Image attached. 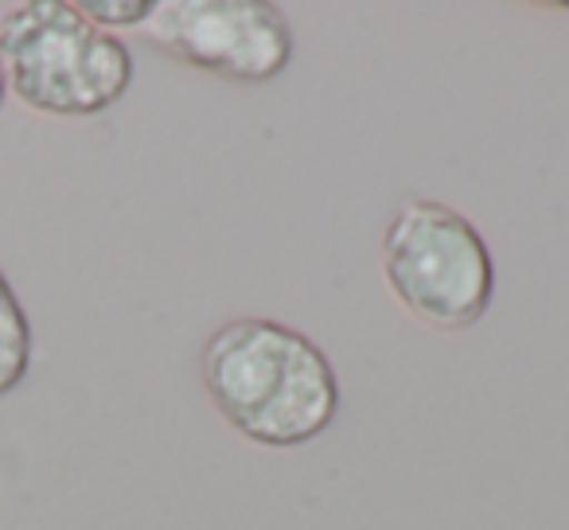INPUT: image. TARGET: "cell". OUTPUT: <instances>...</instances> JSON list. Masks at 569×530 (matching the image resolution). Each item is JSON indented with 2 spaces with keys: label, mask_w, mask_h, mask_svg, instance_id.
<instances>
[{
  "label": "cell",
  "mask_w": 569,
  "mask_h": 530,
  "mask_svg": "<svg viewBox=\"0 0 569 530\" xmlns=\"http://www.w3.org/2000/svg\"><path fill=\"white\" fill-rule=\"evenodd\" d=\"M199 382L222 426L261 449L317 441L340 413V379L325 348L269 317L214 328L199 351Z\"/></svg>",
  "instance_id": "obj_1"
},
{
  "label": "cell",
  "mask_w": 569,
  "mask_h": 530,
  "mask_svg": "<svg viewBox=\"0 0 569 530\" xmlns=\"http://www.w3.org/2000/svg\"><path fill=\"white\" fill-rule=\"evenodd\" d=\"M4 90L43 118H102L133 87V51L71 0H24L0 17Z\"/></svg>",
  "instance_id": "obj_2"
},
{
  "label": "cell",
  "mask_w": 569,
  "mask_h": 530,
  "mask_svg": "<svg viewBox=\"0 0 569 530\" xmlns=\"http://www.w3.org/2000/svg\"><path fill=\"white\" fill-rule=\"evenodd\" d=\"M379 261L398 309L433 332H468L496 301L488 238L441 199H402L382 230Z\"/></svg>",
  "instance_id": "obj_3"
},
{
  "label": "cell",
  "mask_w": 569,
  "mask_h": 530,
  "mask_svg": "<svg viewBox=\"0 0 569 530\" xmlns=\"http://www.w3.org/2000/svg\"><path fill=\"white\" fill-rule=\"evenodd\" d=\"M144 43L234 87L277 82L297 56L293 24L269 0H157Z\"/></svg>",
  "instance_id": "obj_4"
},
{
  "label": "cell",
  "mask_w": 569,
  "mask_h": 530,
  "mask_svg": "<svg viewBox=\"0 0 569 530\" xmlns=\"http://www.w3.org/2000/svg\"><path fill=\"white\" fill-rule=\"evenodd\" d=\"M36 336L12 281L0 270V398H9L32 371Z\"/></svg>",
  "instance_id": "obj_5"
},
{
  "label": "cell",
  "mask_w": 569,
  "mask_h": 530,
  "mask_svg": "<svg viewBox=\"0 0 569 530\" xmlns=\"http://www.w3.org/2000/svg\"><path fill=\"white\" fill-rule=\"evenodd\" d=\"M157 0H74V9L98 24L102 32H118V28H144L152 17Z\"/></svg>",
  "instance_id": "obj_6"
},
{
  "label": "cell",
  "mask_w": 569,
  "mask_h": 530,
  "mask_svg": "<svg viewBox=\"0 0 569 530\" xmlns=\"http://www.w3.org/2000/svg\"><path fill=\"white\" fill-rule=\"evenodd\" d=\"M4 94H9V90H4V74H0V110H4Z\"/></svg>",
  "instance_id": "obj_7"
}]
</instances>
